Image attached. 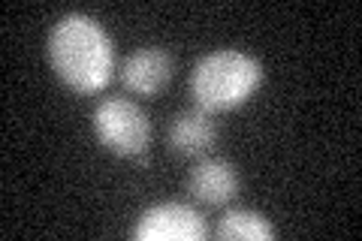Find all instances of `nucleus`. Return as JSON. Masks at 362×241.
Returning <instances> with one entry per match:
<instances>
[{
	"label": "nucleus",
	"mask_w": 362,
	"mask_h": 241,
	"mask_svg": "<svg viewBox=\"0 0 362 241\" xmlns=\"http://www.w3.org/2000/svg\"><path fill=\"white\" fill-rule=\"evenodd\" d=\"M206 235V217L185 202H157L145 208L133 226L136 241H199Z\"/></svg>",
	"instance_id": "4"
},
{
	"label": "nucleus",
	"mask_w": 362,
	"mask_h": 241,
	"mask_svg": "<svg viewBox=\"0 0 362 241\" xmlns=\"http://www.w3.org/2000/svg\"><path fill=\"white\" fill-rule=\"evenodd\" d=\"M49 61L78 94H94L115 73V42L94 16L66 13L49 33Z\"/></svg>",
	"instance_id": "1"
},
{
	"label": "nucleus",
	"mask_w": 362,
	"mask_h": 241,
	"mask_svg": "<svg viewBox=\"0 0 362 241\" xmlns=\"http://www.w3.org/2000/svg\"><path fill=\"white\" fill-rule=\"evenodd\" d=\"M169 78H173V54L160 45H142L121 64V82L139 97L163 90Z\"/></svg>",
	"instance_id": "6"
},
{
	"label": "nucleus",
	"mask_w": 362,
	"mask_h": 241,
	"mask_svg": "<svg viewBox=\"0 0 362 241\" xmlns=\"http://www.w3.org/2000/svg\"><path fill=\"white\" fill-rule=\"evenodd\" d=\"M187 193L197 202L206 205H226L239 196V172L230 160L221 157H202L194 163L187 175Z\"/></svg>",
	"instance_id": "5"
},
{
	"label": "nucleus",
	"mask_w": 362,
	"mask_h": 241,
	"mask_svg": "<svg viewBox=\"0 0 362 241\" xmlns=\"http://www.w3.org/2000/svg\"><path fill=\"white\" fill-rule=\"evenodd\" d=\"M94 133L112 154L118 157H142L151 142V121L139 102L127 97H106L94 106Z\"/></svg>",
	"instance_id": "3"
},
{
	"label": "nucleus",
	"mask_w": 362,
	"mask_h": 241,
	"mask_svg": "<svg viewBox=\"0 0 362 241\" xmlns=\"http://www.w3.org/2000/svg\"><path fill=\"white\" fill-rule=\"evenodd\" d=\"M214 136H218V130H214V121L209 118V112L190 109V112H178L169 121L166 142L181 157H202L214 145Z\"/></svg>",
	"instance_id": "7"
},
{
	"label": "nucleus",
	"mask_w": 362,
	"mask_h": 241,
	"mask_svg": "<svg viewBox=\"0 0 362 241\" xmlns=\"http://www.w3.org/2000/svg\"><path fill=\"white\" fill-rule=\"evenodd\" d=\"M218 238L223 241H269L275 238V226L259 211L251 208H230L218 221Z\"/></svg>",
	"instance_id": "8"
},
{
	"label": "nucleus",
	"mask_w": 362,
	"mask_h": 241,
	"mask_svg": "<svg viewBox=\"0 0 362 241\" xmlns=\"http://www.w3.org/2000/svg\"><path fill=\"white\" fill-rule=\"evenodd\" d=\"M263 82V64L239 49H214L190 70V97L202 112H230Z\"/></svg>",
	"instance_id": "2"
}]
</instances>
